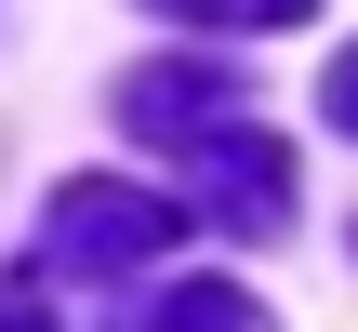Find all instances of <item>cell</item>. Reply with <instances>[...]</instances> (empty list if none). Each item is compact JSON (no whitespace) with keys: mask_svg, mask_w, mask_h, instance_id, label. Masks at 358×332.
I'll use <instances>...</instances> for the list:
<instances>
[{"mask_svg":"<svg viewBox=\"0 0 358 332\" xmlns=\"http://www.w3.org/2000/svg\"><path fill=\"white\" fill-rule=\"evenodd\" d=\"M146 13H186V27H226V40H279V27H306L319 0H146Z\"/></svg>","mask_w":358,"mask_h":332,"instance_id":"277c9868","label":"cell"},{"mask_svg":"<svg viewBox=\"0 0 358 332\" xmlns=\"http://www.w3.org/2000/svg\"><path fill=\"white\" fill-rule=\"evenodd\" d=\"M120 133L173 146L226 240H279V213H292V146L266 133V106H252L226 67H186V53L133 67V80H120Z\"/></svg>","mask_w":358,"mask_h":332,"instance_id":"6da1fadb","label":"cell"},{"mask_svg":"<svg viewBox=\"0 0 358 332\" xmlns=\"http://www.w3.org/2000/svg\"><path fill=\"white\" fill-rule=\"evenodd\" d=\"M120 332H279L252 293H226V279H173V293H146V306H120Z\"/></svg>","mask_w":358,"mask_h":332,"instance_id":"3957f363","label":"cell"},{"mask_svg":"<svg viewBox=\"0 0 358 332\" xmlns=\"http://www.w3.org/2000/svg\"><path fill=\"white\" fill-rule=\"evenodd\" d=\"M0 332H53V319H40V306H27V293H0Z\"/></svg>","mask_w":358,"mask_h":332,"instance_id":"8992f818","label":"cell"},{"mask_svg":"<svg viewBox=\"0 0 358 332\" xmlns=\"http://www.w3.org/2000/svg\"><path fill=\"white\" fill-rule=\"evenodd\" d=\"M173 240H186V213H173L159 186H120V173H66L53 213H40V266H53V279H133V266H159Z\"/></svg>","mask_w":358,"mask_h":332,"instance_id":"7a4b0ae2","label":"cell"},{"mask_svg":"<svg viewBox=\"0 0 358 332\" xmlns=\"http://www.w3.org/2000/svg\"><path fill=\"white\" fill-rule=\"evenodd\" d=\"M319 106H332V120H345V133H358V40H345V53H332V67H319Z\"/></svg>","mask_w":358,"mask_h":332,"instance_id":"5b68a950","label":"cell"}]
</instances>
